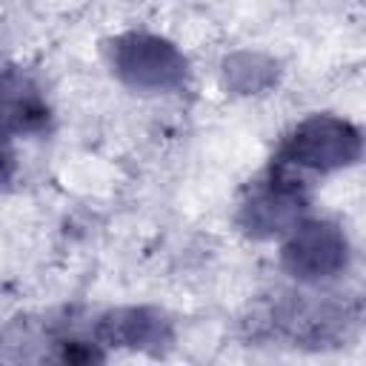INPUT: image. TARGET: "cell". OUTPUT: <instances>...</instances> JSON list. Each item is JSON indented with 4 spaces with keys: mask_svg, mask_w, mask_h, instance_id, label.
I'll use <instances>...</instances> for the list:
<instances>
[{
    "mask_svg": "<svg viewBox=\"0 0 366 366\" xmlns=\"http://www.w3.org/2000/svg\"><path fill=\"white\" fill-rule=\"evenodd\" d=\"M360 154V137L349 123L332 120V117H315L309 123H303L289 146H286V157L297 166H309V169H337L352 163Z\"/></svg>",
    "mask_w": 366,
    "mask_h": 366,
    "instance_id": "1",
    "label": "cell"
},
{
    "mask_svg": "<svg viewBox=\"0 0 366 366\" xmlns=\"http://www.w3.org/2000/svg\"><path fill=\"white\" fill-rule=\"evenodd\" d=\"M117 74L140 89H169L180 83L186 63L180 54L157 37H126L114 49Z\"/></svg>",
    "mask_w": 366,
    "mask_h": 366,
    "instance_id": "2",
    "label": "cell"
},
{
    "mask_svg": "<svg viewBox=\"0 0 366 366\" xmlns=\"http://www.w3.org/2000/svg\"><path fill=\"white\" fill-rule=\"evenodd\" d=\"M283 257L297 277H326L343 266L346 243L332 226L309 223L300 226V232L286 246Z\"/></svg>",
    "mask_w": 366,
    "mask_h": 366,
    "instance_id": "3",
    "label": "cell"
},
{
    "mask_svg": "<svg viewBox=\"0 0 366 366\" xmlns=\"http://www.w3.org/2000/svg\"><path fill=\"white\" fill-rule=\"evenodd\" d=\"M300 212H303L300 186H295V180L277 177V180H272L269 189L257 192L243 206V223L252 234L269 237V234H277V232H286L289 226H295Z\"/></svg>",
    "mask_w": 366,
    "mask_h": 366,
    "instance_id": "4",
    "label": "cell"
}]
</instances>
